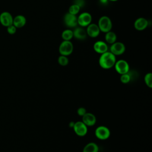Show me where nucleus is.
Segmentation results:
<instances>
[{
	"label": "nucleus",
	"instance_id": "f257e3e1",
	"mask_svg": "<svg viewBox=\"0 0 152 152\" xmlns=\"http://www.w3.org/2000/svg\"><path fill=\"white\" fill-rule=\"evenodd\" d=\"M116 61V56L108 50L100 55L99 59V64L103 69H108L114 66Z\"/></svg>",
	"mask_w": 152,
	"mask_h": 152
},
{
	"label": "nucleus",
	"instance_id": "f03ea898",
	"mask_svg": "<svg viewBox=\"0 0 152 152\" xmlns=\"http://www.w3.org/2000/svg\"><path fill=\"white\" fill-rule=\"evenodd\" d=\"M100 32L106 33L110 30L112 28V21L110 17L107 15H103L100 17L97 23Z\"/></svg>",
	"mask_w": 152,
	"mask_h": 152
},
{
	"label": "nucleus",
	"instance_id": "7ed1b4c3",
	"mask_svg": "<svg viewBox=\"0 0 152 152\" xmlns=\"http://www.w3.org/2000/svg\"><path fill=\"white\" fill-rule=\"evenodd\" d=\"M58 50L60 55L68 56L72 53L74 50V45L71 41L63 40L60 43Z\"/></svg>",
	"mask_w": 152,
	"mask_h": 152
},
{
	"label": "nucleus",
	"instance_id": "20e7f679",
	"mask_svg": "<svg viewBox=\"0 0 152 152\" xmlns=\"http://www.w3.org/2000/svg\"><path fill=\"white\" fill-rule=\"evenodd\" d=\"M92 21V16L88 12H83L77 16V24L82 27H86Z\"/></svg>",
	"mask_w": 152,
	"mask_h": 152
},
{
	"label": "nucleus",
	"instance_id": "39448f33",
	"mask_svg": "<svg viewBox=\"0 0 152 152\" xmlns=\"http://www.w3.org/2000/svg\"><path fill=\"white\" fill-rule=\"evenodd\" d=\"M114 67L116 71L120 75L126 74L129 71V65L128 62L124 59L116 61Z\"/></svg>",
	"mask_w": 152,
	"mask_h": 152
},
{
	"label": "nucleus",
	"instance_id": "423d86ee",
	"mask_svg": "<svg viewBox=\"0 0 152 152\" xmlns=\"http://www.w3.org/2000/svg\"><path fill=\"white\" fill-rule=\"evenodd\" d=\"M126 50L125 45L121 42H115L110 45L109 50L115 56H119L122 55Z\"/></svg>",
	"mask_w": 152,
	"mask_h": 152
},
{
	"label": "nucleus",
	"instance_id": "0eeeda50",
	"mask_svg": "<svg viewBox=\"0 0 152 152\" xmlns=\"http://www.w3.org/2000/svg\"><path fill=\"white\" fill-rule=\"evenodd\" d=\"M96 137L101 140H107L110 135V129L103 125L98 126L94 132Z\"/></svg>",
	"mask_w": 152,
	"mask_h": 152
},
{
	"label": "nucleus",
	"instance_id": "6e6552de",
	"mask_svg": "<svg viewBox=\"0 0 152 152\" xmlns=\"http://www.w3.org/2000/svg\"><path fill=\"white\" fill-rule=\"evenodd\" d=\"M64 23L69 28H75L78 26L77 16L69 12H66L64 16Z\"/></svg>",
	"mask_w": 152,
	"mask_h": 152
},
{
	"label": "nucleus",
	"instance_id": "1a4fd4ad",
	"mask_svg": "<svg viewBox=\"0 0 152 152\" xmlns=\"http://www.w3.org/2000/svg\"><path fill=\"white\" fill-rule=\"evenodd\" d=\"M72 128L76 135L79 137L85 136L88 131L87 126H86L82 121H77L75 122Z\"/></svg>",
	"mask_w": 152,
	"mask_h": 152
},
{
	"label": "nucleus",
	"instance_id": "9d476101",
	"mask_svg": "<svg viewBox=\"0 0 152 152\" xmlns=\"http://www.w3.org/2000/svg\"><path fill=\"white\" fill-rule=\"evenodd\" d=\"M86 31L87 36L91 38H96L98 37L100 33V31L97 24L92 23L86 27Z\"/></svg>",
	"mask_w": 152,
	"mask_h": 152
},
{
	"label": "nucleus",
	"instance_id": "9b49d317",
	"mask_svg": "<svg viewBox=\"0 0 152 152\" xmlns=\"http://www.w3.org/2000/svg\"><path fill=\"white\" fill-rule=\"evenodd\" d=\"M93 48L96 53L100 55L109 50L108 45L103 40H97L95 42Z\"/></svg>",
	"mask_w": 152,
	"mask_h": 152
},
{
	"label": "nucleus",
	"instance_id": "f8f14e48",
	"mask_svg": "<svg viewBox=\"0 0 152 152\" xmlns=\"http://www.w3.org/2000/svg\"><path fill=\"white\" fill-rule=\"evenodd\" d=\"M0 23L3 26L7 27L8 26L12 24L13 17L9 12H2L0 14Z\"/></svg>",
	"mask_w": 152,
	"mask_h": 152
},
{
	"label": "nucleus",
	"instance_id": "ddd939ff",
	"mask_svg": "<svg viewBox=\"0 0 152 152\" xmlns=\"http://www.w3.org/2000/svg\"><path fill=\"white\" fill-rule=\"evenodd\" d=\"M74 28V29L72 30L73 37L78 40H84L87 38V34L86 29L84 27L77 26Z\"/></svg>",
	"mask_w": 152,
	"mask_h": 152
},
{
	"label": "nucleus",
	"instance_id": "4468645a",
	"mask_svg": "<svg viewBox=\"0 0 152 152\" xmlns=\"http://www.w3.org/2000/svg\"><path fill=\"white\" fill-rule=\"evenodd\" d=\"M148 26V20L144 17H139L137 18L134 23V27L135 30L138 31H142L147 28Z\"/></svg>",
	"mask_w": 152,
	"mask_h": 152
},
{
	"label": "nucleus",
	"instance_id": "2eb2a0df",
	"mask_svg": "<svg viewBox=\"0 0 152 152\" xmlns=\"http://www.w3.org/2000/svg\"><path fill=\"white\" fill-rule=\"evenodd\" d=\"M82 122L87 126H92L96 122V118L94 114L86 112L82 116Z\"/></svg>",
	"mask_w": 152,
	"mask_h": 152
},
{
	"label": "nucleus",
	"instance_id": "dca6fc26",
	"mask_svg": "<svg viewBox=\"0 0 152 152\" xmlns=\"http://www.w3.org/2000/svg\"><path fill=\"white\" fill-rule=\"evenodd\" d=\"M27 20L26 17L23 15H17L13 18L12 24L17 28H21L24 27L26 24Z\"/></svg>",
	"mask_w": 152,
	"mask_h": 152
},
{
	"label": "nucleus",
	"instance_id": "f3484780",
	"mask_svg": "<svg viewBox=\"0 0 152 152\" xmlns=\"http://www.w3.org/2000/svg\"><path fill=\"white\" fill-rule=\"evenodd\" d=\"M117 36L116 33L112 30L107 32L104 34V42L108 45H112L116 42Z\"/></svg>",
	"mask_w": 152,
	"mask_h": 152
},
{
	"label": "nucleus",
	"instance_id": "a211bd4d",
	"mask_svg": "<svg viewBox=\"0 0 152 152\" xmlns=\"http://www.w3.org/2000/svg\"><path fill=\"white\" fill-rule=\"evenodd\" d=\"M99 146L95 142H91L87 144L83 148V152H98Z\"/></svg>",
	"mask_w": 152,
	"mask_h": 152
},
{
	"label": "nucleus",
	"instance_id": "6ab92c4d",
	"mask_svg": "<svg viewBox=\"0 0 152 152\" xmlns=\"http://www.w3.org/2000/svg\"><path fill=\"white\" fill-rule=\"evenodd\" d=\"M61 37L63 40L71 41L73 38V31L71 28H66L62 31Z\"/></svg>",
	"mask_w": 152,
	"mask_h": 152
},
{
	"label": "nucleus",
	"instance_id": "aec40b11",
	"mask_svg": "<svg viewBox=\"0 0 152 152\" xmlns=\"http://www.w3.org/2000/svg\"><path fill=\"white\" fill-rule=\"evenodd\" d=\"M81 8L77 5V4H72V5H71L68 8V12L69 13L73 14V15H77V14H79Z\"/></svg>",
	"mask_w": 152,
	"mask_h": 152
},
{
	"label": "nucleus",
	"instance_id": "412c9836",
	"mask_svg": "<svg viewBox=\"0 0 152 152\" xmlns=\"http://www.w3.org/2000/svg\"><path fill=\"white\" fill-rule=\"evenodd\" d=\"M58 62L61 66H66L69 63V59L68 58V56L60 55V56L58 58Z\"/></svg>",
	"mask_w": 152,
	"mask_h": 152
},
{
	"label": "nucleus",
	"instance_id": "4be33fe9",
	"mask_svg": "<svg viewBox=\"0 0 152 152\" xmlns=\"http://www.w3.org/2000/svg\"><path fill=\"white\" fill-rule=\"evenodd\" d=\"M131 80H132L131 75L129 72H127L126 74L121 75L120 80H121V83H123V84H127V83H129Z\"/></svg>",
	"mask_w": 152,
	"mask_h": 152
},
{
	"label": "nucleus",
	"instance_id": "5701e85b",
	"mask_svg": "<svg viewBox=\"0 0 152 152\" xmlns=\"http://www.w3.org/2000/svg\"><path fill=\"white\" fill-rule=\"evenodd\" d=\"M144 82L147 87L152 88V74L151 72H148L145 75Z\"/></svg>",
	"mask_w": 152,
	"mask_h": 152
},
{
	"label": "nucleus",
	"instance_id": "b1692460",
	"mask_svg": "<svg viewBox=\"0 0 152 152\" xmlns=\"http://www.w3.org/2000/svg\"><path fill=\"white\" fill-rule=\"evenodd\" d=\"M17 31V28L13 25L11 24L7 27V32L10 34H14Z\"/></svg>",
	"mask_w": 152,
	"mask_h": 152
},
{
	"label": "nucleus",
	"instance_id": "393cba45",
	"mask_svg": "<svg viewBox=\"0 0 152 152\" xmlns=\"http://www.w3.org/2000/svg\"><path fill=\"white\" fill-rule=\"evenodd\" d=\"M77 114L79 116H83L87 112V110L84 107H79L77 109Z\"/></svg>",
	"mask_w": 152,
	"mask_h": 152
},
{
	"label": "nucleus",
	"instance_id": "a878e982",
	"mask_svg": "<svg viewBox=\"0 0 152 152\" xmlns=\"http://www.w3.org/2000/svg\"><path fill=\"white\" fill-rule=\"evenodd\" d=\"M73 4H77L81 8L84 5L85 1H84V0H74Z\"/></svg>",
	"mask_w": 152,
	"mask_h": 152
},
{
	"label": "nucleus",
	"instance_id": "bb28decb",
	"mask_svg": "<svg viewBox=\"0 0 152 152\" xmlns=\"http://www.w3.org/2000/svg\"><path fill=\"white\" fill-rule=\"evenodd\" d=\"M99 2L100 4H102L103 5H106L107 4V2L109 1H108V0H99Z\"/></svg>",
	"mask_w": 152,
	"mask_h": 152
},
{
	"label": "nucleus",
	"instance_id": "cd10ccee",
	"mask_svg": "<svg viewBox=\"0 0 152 152\" xmlns=\"http://www.w3.org/2000/svg\"><path fill=\"white\" fill-rule=\"evenodd\" d=\"M74 124H75V122H73V121L70 122L69 124V126L70 128H73V126H74Z\"/></svg>",
	"mask_w": 152,
	"mask_h": 152
},
{
	"label": "nucleus",
	"instance_id": "c85d7f7f",
	"mask_svg": "<svg viewBox=\"0 0 152 152\" xmlns=\"http://www.w3.org/2000/svg\"><path fill=\"white\" fill-rule=\"evenodd\" d=\"M119 0H108V1H110V2H116Z\"/></svg>",
	"mask_w": 152,
	"mask_h": 152
}]
</instances>
